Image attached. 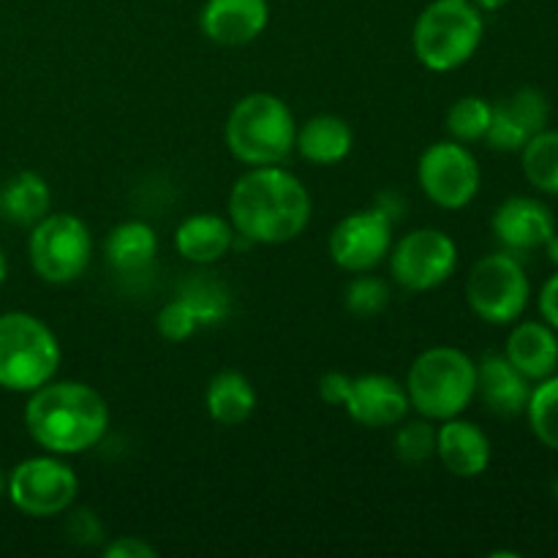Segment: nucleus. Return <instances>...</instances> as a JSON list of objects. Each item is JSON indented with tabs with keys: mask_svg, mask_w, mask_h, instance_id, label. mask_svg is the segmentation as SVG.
Masks as SVG:
<instances>
[{
	"mask_svg": "<svg viewBox=\"0 0 558 558\" xmlns=\"http://www.w3.org/2000/svg\"><path fill=\"white\" fill-rule=\"evenodd\" d=\"M374 207H379V210L385 213V216L390 218L392 223H396L398 218H401L403 202H401V196L392 194V191H385V194H379V199H376V205H374Z\"/></svg>",
	"mask_w": 558,
	"mask_h": 558,
	"instance_id": "nucleus-36",
	"label": "nucleus"
},
{
	"mask_svg": "<svg viewBox=\"0 0 558 558\" xmlns=\"http://www.w3.org/2000/svg\"><path fill=\"white\" fill-rule=\"evenodd\" d=\"M472 3L477 5V9L483 11V14H494V11L505 9V5L510 3V0H472Z\"/></svg>",
	"mask_w": 558,
	"mask_h": 558,
	"instance_id": "nucleus-37",
	"label": "nucleus"
},
{
	"mask_svg": "<svg viewBox=\"0 0 558 558\" xmlns=\"http://www.w3.org/2000/svg\"><path fill=\"white\" fill-rule=\"evenodd\" d=\"M25 428L44 452L80 456L107 436V398L85 381L52 379L27 398Z\"/></svg>",
	"mask_w": 558,
	"mask_h": 558,
	"instance_id": "nucleus-2",
	"label": "nucleus"
},
{
	"mask_svg": "<svg viewBox=\"0 0 558 558\" xmlns=\"http://www.w3.org/2000/svg\"><path fill=\"white\" fill-rule=\"evenodd\" d=\"M101 554L107 558H158V548L142 537H114L101 545Z\"/></svg>",
	"mask_w": 558,
	"mask_h": 558,
	"instance_id": "nucleus-33",
	"label": "nucleus"
},
{
	"mask_svg": "<svg viewBox=\"0 0 558 558\" xmlns=\"http://www.w3.org/2000/svg\"><path fill=\"white\" fill-rule=\"evenodd\" d=\"M349 385H352V376L341 374V371H330L319 379V396L322 401L330 403V407H343L347 401Z\"/></svg>",
	"mask_w": 558,
	"mask_h": 558,
	"instance_id": "nucleus-34",
	"label": "nucleus"
},
{
	"mask_svg": "<svg viewBox=\"0 0 558 558\" xmlns=\"http://www.w3.org/2000/svg\"><path fill=\"white\" fill-rule=\"evenodd\" d=\"M298 120L276 93L256 90L240 98L223 125L227 150L245 167H272L294 153Z\"/></svg>",
	"mask_w": 558,
	"mask_h": 558,
	"instance_id": "nucleus-3",
	"label": "nucleus"
},
{
	"mask_svg": "<svg viewBox=\"0 0 558 558\" xmlns=\"http://www.w3.org/2000/svg\"><path fill=\"white\" fill-rule=\"evenodd\" d=\"M436 458L458 480H474L488 472L494 445L477 423L450 417L436 428Z\"/></svg>",
	"mask_w": 558,
	"mask_h": 558,
	"instance_id": "nucleus-17",
	"label": "nucleus"
},
{
	"mask_svg": "<svg viewBox=\"0 0 558 558\" xmlns=\"http://www.w3.org/2000/svg\"><path fill=\"white\" fill-rule=\"evenodd\" d=\"M5 276H9V259H5L3 248H0V287H3Z\"/></svg>",
	"mask_w": 558,
	"mask_h": 558,
	"instance_id": "nucleus-40",
	"label": "nucleus"
},
{
	"mask_svg": "<svg viewBox=\"0 0 558 558\" xmlns=\"http://www.w3.org/2000/svg\"><path fill=\"white\" fill-rule=\"evenodd\" d=\"M403 387L420 417L445 423L461 417L477 398V363L463 349L430 347L414 357Z\"/></svg>",
	"mask_w": 558,
	"mask_h": 558,
	"instance_id": "nucleus-4",
	"label": "nucleus"
},
{
	"mask_svg": "<svg viewBox=\"0 0 558 558\" xmlns=\"http://www.w3.org/2000/svg\"><path fill=\"white\" fill-rule=\"evenodd\" d=\"M543 248H545V256H548V262H550V265H554L556 270H558V232L550 234V238H548V243H545Z\"/></svg>",
	"mask_w": 558,
	"mask_h": 558,
	"instance_id": "nucleus-38",
	"label": "nucleus"
},
{
	"mask_svg": "<svg viewBox=\"0 0 558 558\" xmlns=\"http://www.w3.org/2000/svg\"><path fill=\"white\" fill-rule=\"evenodd\" d=\"M392 227L396 223L379 207L349 213L332 227L327 240L330 259L347 272H371L390 254Z\"/></svg>",
	"mask_w": 558,
	"mask_h": 558,
	"instance_id": "nucleus-12",
	"label": "nucleus"
},
{
	"mask_svg": "<svg viewBox=\"0 0 558 558\" xmlns=\"http://www.w3.org/2000/svg\"><path fill=\"white\" fill-rule=\"evenodd\" d=\"M109 267L120 276H140L156 262L158 234L145 221H123L112 227L104 243Z\"/></svg>",
	"mask_w": 558,
	"mask_h": 558,
	"instance_id": "nucleus-23",
	"label": "nucleus"
},
{
	"mask_svg": "<svg viewBox=\"0 0 558 558\" xmlns=\"http://www.w3.org/2000/svg\"><path fill=\"white\" fill-rule=\"evenodd\" d=\"M490 229L505 251L529 254L548 243L556 232V218L550 207L534 196H510L496 207Z\"/></svg>",
	"mask_w": 558,
	"mask_h": 558,
	"instance_id": "nucleus-15",
	"label": "nucleus"
},
{
	"mask_svg": "<svg viewBox=\"0 0 558 558\" xmlns=\"http://www.w3.org/2000/svg\"><path fill=\"white\" fill-rule=\"evenodd\" d=\"M539 319L548 322L550 327L558 332V270L539 289Z\"/></svg>",
	"mask_w": 558,
	"mask_h": 558,
	"instance_id": "nucleus-35",
	"label": "nucleus"
},
{
	"mask_svg": "<svg viewBox=\"0 0 558 558\" xmlns=\"http://www.w3.org/2000/svg\"><path fill=\"white\" fill-rule=\"evenodd\" d=\"M27 259L41 281L54 287L76 281L93 259L90 227L74 213H47L31 227Z\"/></svg>",
	"mask_w": 558,
	"mask_h": 558,
	"instance_id": "nucleus-8",
	"label": "nucleus"
},
{
	"mask_svg": "<svg viewBox=\"0 0 558 558\" xmlns=\"http://www.w3.org/2000/svg\"><path fill=\"white\" fill-rule=\"evenodd\" d=\"M485 36V14L472 0H430L417 14L412 47L420 63L434 74L466 65Z\"/></svg>",
	"mask_w": 558,
	"mask_h": 558,
	"instance_id": "nucleus-5",
	"label": "nucleus"
},
{
	"mask_svg": "<svg viewBox=\"0 0 558 558\" xmlns=\"http://www.w3.org/2000/svg\"><path fill=\"white\" fill-rule=\"evenodd\" d=\"M523 178L539 194L558 196V131L543 129L521 150Z\"/></svg>",
	"mask_w": 558,
	"mask_h": 558,
	"instance_id": "nucleus-25",
	"label": "nucleus"
},
{
	"mask_svg": "<svg viewBox=\"0 0 558 558\" xmlns=\"http://www.w3.org/2000/svg\"><path fill=\"white\" fill-rule=\"evenodd\" d=\"M199 327L202 325H199V319H196L194 308H191V305L185 303L183 298L169 300V303L163 305V308L158 311V316H156L158 336H161L163 341H169V343L189 341V338L194 336Z\"/></svg>",
	"mask_w": 558,
	"mask_h": 558,
	"instance_id": "nucleus-31",
	"label": "nucleus"
},
{
	"mask_svg": "<svg viewBox=\"0 0 558 558\" xmlns=\"http://www.w3.org/2000/svg\"><path fill=\"white\" fill-rule=\"evenodd\" d=\"M390 276L407 292L439 289L458 270V243L447 232L420 227L403 234L387 254Z\"/></svg>",
	"mask_w": 558,
	"mask_h": 558,
	"instance_id": "nucleus-11",
	"label": "nucleus"
},
{
	"mask_svg": "<svg viewBox=\"0 0 558 558\" xmlns=\"http://www.w3.org/2000/svg\"><path fill=\"white\" fill-rule=\"evenodd\" d=\"M80 477L63 456L25 458L9 472V501L27 518H54L74 507Z\"/></svg>",
	"mask_w": 558,
	"mask_h": 558,
	"instance_id": "nucleus-9",
	"label": "nucleus"
},
{
	"mask_svg": "<svg viewBox=\"0 0 558 558\" xmlns=\"http://www.w3.org/2000/svg\"><path fill=\"white\" fill-rule=\"evenodd\" d=\"M354 147V131L341 114H314L298 125V140L294 150L316 167H336L343 158H349Z\"/></svg>",
	"mask_w": 558,
	"mask_h": 558,
	"instance_id": "nucleus-21",
	"label": "nucleus"
},
{
	"mask_svg": "<svg viewBox=\"0 0 558 558\" xmlns=\"http://www.w3.org/2000/svg\"><path fill=\"white\" fill-rule=\"evenodd\" d=\"M523 414H526L534 439L548 450L558 452V371L548 379L534 381Z\"/></svg>",
	"mask_w": 558,
	"mask_h": 558,
	"instance_id": "nucleus-27",
	"label": "nucleus"
},
{
	"mask_svg": "<svg viewBox=\"0 0 558 558\" xmlns=\"http://www.w3.org/2000/svg\"><path fill=\"white\" fill-rule=\"evenodd\" d=\"M234 238L238 232L229 218L216 213H194L174 229V251L191 265H216L232 251Z\"/></svg>",
	"mask_w": 558,
	"mask_h": 558,
	"instance_id": "nucleus-20",
	"label": "nucleus"
},
{
	"mask_svg": "<svg viewBox=\"0 0 558 558\" xmlns=\"http://www.w3.org/2000/svg\"><path fill=\"white\" fill-rule=\"evenodd\" d=\"M5 499H9V472L0 469V505H3Z\"/></svg>",
	"mask_w": 558,
	"mask_h": 558,
	"instance_id": "nucleus-39",
	"label": "nucleus"
},
{
	"mask_svg": "<svg viewBox=\"0 0 558 558\" xmlns=\"http://www.w3.org/2000/svg\"><path fill=\"white\" fill-rule=\"evenodd\" d=\"M52 210V191L38 172L22 169L0 185V218L16 227H33Z\"/></svg>",
	"mask_w": 558,
	"mask_h": 558,
	"instance_id": "nucleus-24",
	"label": "nucleus"
},
{
	"mask_svg": "<svg viewBox=\"0 0 558 558\" xmlns=\"http://www.w3.org/2000/svg\"><path fill=\"white\" fill-rule=\"evenodd\" d=\"M534 381H529L505 352L483 354L477 363V396L496 417H521L526 412L529 396H532Z\"/></svg>",
	"mask_w": 558,
	"mask_h": 558,
	"instance_id": "nucleus-18",
	"label": "nucleus"
},
{
	"mask_svg": "<svg viewBox=\"0 0 558 558\" xmlns=\"http://www.w3.org/2000/svg\"><path fill=\"white\" fill-rule=\"evenodd\" d=\"M63 349L47 322L27 311L0 314V387L9 392L38 390L60 371Z\"/></svg>",
	"mask_w": 558,
	"mask_h": 558,
	"instance_id": "nucleus-6",
	"label": "nucleus"
},
{
	"mask_svg": "<svg viewBox=\"0 0 558 558\" xmlns=\"http://www.w3.org/2000/svg\"><path fill=\"white\" fill-rule=\"evenodd\" d=\"M349 417L363 428H396L401 420L409 417V392L398 379L385 374L352 376L347 401H343Z\"/></svg>",
	"mask_w": 558,
	"mask_h": 558,
	"instance_id": "nucleus-14",
	"label": "nucleus"
},
{
	"mask_svg": "<svg viewBox=\"0 0 558 558\" xmlns=\"http://www.w3.org/2000/svg\"><path fill=\"white\" fill-rule=\"evenodd\" d=\"M390 283L385 278L371 276V272H354L352 281L347 283V292H343V305L357 319H374L390 305Z\"/></svg>",
	"mask_w": 558,
	"mask_h": 558,
	"instance_id": "nucleus-30",
	"label": "nucleus"
},
{
	"mask_svg": "<svg viewBox=\"0 0 558 558\" xmlns=\"http://www.w3.org/2000/svg\"><path fill=\"white\" fill-rule=\"evenodd\" d=\"M550 496H554V501L558 505V477L550 483Z\"/></svg>",
	"mask_w": 558,
	"mask_h": 558,
	"instance_id": "nucleus-41",
	"label": "nucleus"
},
{
	"mask_svg": "<svg viewBox=\"0 0 558 558\" xmlns=\"http://www.w3.org/2000/svg\"><path fill=\"white\" fill-rule=\"evenodd\" d=\"M396 458L407 466H423L436 456V425L434 420H401L396 425V439H392Z\"/></svg>",
	"mask_w": 558,
	"mask_h": 558,
	"instance_id": "nucleus-29",
	"label": "nucleus"
},
{
	"mask_svg": "<svg viewBox=\"0 0 558 558\" xmlns=\"http://www.w3.org/2000/svg\"><path fill=\"white\" fill-rule=\"evenodd\" d=\"M494 118V104L483 96H463L447 109V131L450 140L472 145V142H485Z\"/></svg>",
	"mask_w": 558,
	"mask_h": 558,
	"instance_id": "nucleus-28",
	"label": "nucleus"
},
{
	"mask_svg": "<svg viewBox=\"0 0 558 558\" xmlns=\"http://www.w3.org/2000/svg\"><path fill=\"white\" fill-rule=\"evenodd\" d=\"M178 298H183L194 308L202 327L221 325L229 316V311H232V294H229V289L221 281H216V278L205 276V272L185 278Z\"/></svg>",
	"mask_w": 558,
	"mask_h": 558,
	"instance_id": "nucleus-26",
	"label": "nucleus"
},
{
	"mask_svg": "<svg viewBox=\"0 0 558 558\" xmlns=\"http://www.w3.org/2000/svg\"><path fill=\"white\" fill-rule=\"evenodd\" d=\"M550 101L537 87H521L494 104V118L485 134L488 147L499 153H521L532 136L548 129Z\"/></svg>",
	"mask_w": 558,
	"mask_h": 558,
	"instance_id": "nucleus-13",
	"label": "nucleus"
},
{
	"mask_svg": "<svg viewBox=\"0 0 558 558\" xmlns=\"http://www.w3.org/2000/svg\"><path fill=\"white\" fill-rule=\"evenodd\" d=\"M505 357L529 381L548 379L558 371V332L543 319L515 322L507 336Z\"/></svg>",
	"mask_w": 558,
	"mask_h": 558,
	"instance_id": "nucleus-19",
	"label": "nucleus"
},
{
	"mask_svg": "<svg viewBox=\"0 0 558 558\" xmlns=\"http://www.w3.org/2000/svg\"><path fill=\"white\" fill-rule=\"evenodd\" d=\"M417 183L423 194L441 210H463L477 199L483 172L469 145L441 140L425 147L420 156Z\"/></svg>",
	"mask_w": 558,
	"mask_h": 558,
	"instance_id": "nucleus-10",
	"label": "nucleus"
},
{
	"mask_svg": "<svg viewBox=\"0 0 558 558\" xmlns=\"http://www.w3.org/2000/svg\"><path fill=\"white\" fill-rule=\"evenodd\" d=\"M532 281L512 251H494L474 262L466 278V303L485 325H515L529 308Z\"/></svg>",
	"mask_w": 558,
	"mask_h": 558,
	"instance_id": "nucleus-7",
	"label": "nucleus"
},
{
	"mask_svg": "<svg viewBox=\"0 0 558 558\" xmlns=\"http://www.w3.org/2000/svg\"><path fill=\"white\" fill-rule=\"evenodd\" d=\"M65 534L74 545H82V548H93V545L104 543V526L96 518V512L82 507V510L71 512L69 523H65Z\"/></svg>",
	"mask_w": 558,
	"mask_h": 558,
	"instance_id": "nucleus-32",
	"label": "nucleus"
},
{
	"mask_svg": "<svg viewBox=\"0 0 558 558\" xmlns=\"http://www.w3.org/2000/svg\"><path fill=\"white\" fill-rule=\"evenodd\" d=\"M270 22L267 0H205L199 11V27L213 44L245 47L265 33Z\"/></svg>",
	"mask_w": 558,
	"mask_h": 558,
	"instance_id": "nucleus-16",
	"label": "nucleus"
},
{
	"mask_svg": "<svg viewBox=\"0 0 558 558\" xmlns=\"http://www.w3.org/2000/svg\"><path fill=\"white\" fill-rule=\"evenodd\" d=\"M205 409L213 423L223 428L248 423L256 412V390L251 379L240 371H218L205 390Z\"/></svg>",
	"mask_w": 558,
	"mask_h": 558,
	"instance_id": "nucleus-22",
	"label": "nucleus"
},
{
	"mask_svg": "<svg viewBox=\"0 0 558 558\" xmlns=\"http://www.w3.org/2000/svg\"><path fill=\"white\" fill-rule=\"evenodd\" d=\"M227 210L238 238L259 245H283L308 229L314 202L298 174L272 163L251 167L234 180Z\"/></svg>",
	"mask_w": 558,
	"mask_h": 558,
	"instance_id": "nucleus-1",
	"label": "nucleus"
}]
</instances>
